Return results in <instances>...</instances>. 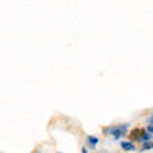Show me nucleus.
I'll use <instances>...</instances> for the list:
<instances>
[{"instance_id": "8", "label": "nucleus", "mask_w": 153, "mask_h": 153, "mask_svg": "<svg viewBox=\"0 0 153 153\" xmlns=\"http://www.w3.org/2000/svg\"><path fill=\"white\" fill-rule=\"evenodd\" d=\"M146 123H148V124H153V114L146 118Z\"/></svg>"}, {"instance_id": "6", "label": "nucleus", "mask_w": 153, "mask_h": 153, "mask_svg": "<svg viewBox=\"0 0 153 153\" xmlns=\"http://www.w3.org/2000/svg\"><path fill=\"white\" fill-rule=\"evenodd\" d=\"M150 149H153V142H150V141L145 142L143 146L141 148V150H150Z\"/></svg>"}, {"instance_id": "3", "label": "nucleus", "mask_w": 153, "mask_h": 153, "mask_svg": "<svg viewBox=\"0 0 153 153\" xmlns=\"http://www.w3.org/2000/svg\"><path fill=\"white\" fill-rule=\"evenodd\" d=\"M97 143H99V138L93 137V135H88L86 137V146L89 149H95Z\"/></svg>"}, {"instance_id": "7", "label": "nucleus", "mask_w": 153, "mask_h": 153, "mask_svg": "<svg viewBox=\"0 0 153 153\" xmlns=\"http://www.w3.org/2000/svg\"><path fill=\"white\" fill-rule=\"evenodd\" d=\"M146 131H148V132H150V134H153V124H148Z\"/></svg>"}, {"instance_id": "10", "label": "nucleus", "mask_w": 153, "mask_h": 153, "mask_svg": "<svg viewBox=\"0 0 153 153\" xmlns=\"http://www.w3.org/2000/svg\"><path fill=\"white\" fill-rule=\"evenodd\" d=\"M57 153H61V152H57Z\"/></svg>"}, {"instance_id": "9", "label": "nucleus", "mask_w": 153, "mask_h": 153, "mask_svg": "<svg viewBox=\"0 0 153 153\" xmlns=\"http://www.w3.org/2000/svg\"><path fill=\"white\" fill-rule=\"evenodd\" d=\"M81 152H82V153H88V149H86L85 146H82V148H81Z\"/></svg>"}, {"instance_id": "2", "label": "nucleus", "mask_w": 153, "mask_h": 153, "mask_svg": "<svg viewBox=\"0 0 153 153\" xmlns=\"http://www.w3.org/2000/svg\"><path fill=\"white\" fill-rule=\"evenodd\" d=\"M143 132H145L143 129H141V128H135V129H132V131H131V134H129V138H131L132 141H138V142H141Z\"/></svg>"}, {"instance_id": "4", "label": "nucleus", "mask_w": 153, "mask_h": 153, "mask_svg": "<svg viewBox=\"0 0 153 153\" xmlns=\"http://www.w3.org/2000/svg\"><path fill=\"white\" fill-rule=\"evenodd\" d=\"M121 149L125 150V152H134V150H137V148L131 143V142H121Z\"/></svg>"}, {"instance_id": "5", "label": "nucleus", "mask_w": 153, "mask_h": 153, "mask_svg": "<svg viewBox=\"0 0 153 153\" xmlns=\"http://www.w3.org/2000/svg\"><path fill=\"white\" fill-rule=\"evenodd\" d=\"M153 138V135L150 132H148V131H145L143 132V135H142V139H141V142H148V141H150Z\"/></svg>"}, {"instance_id": "1", "label": "nucleus", "mask_w": 153, "mask_h": 153, "mask_svg": "<svg viewBox=\"0 0 153 153\" xmlns=\"http://www.w3.org/2000/svg\"><path fill=\"white\" fill-rule=\"evenodd\" d=\"M103 134L106 135H110L114 139H120L121 137H125L127 135V131H128V124H121V125H111V127H106V128L102 129Z\"/></svg>"}]
</instances>
